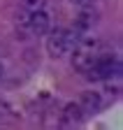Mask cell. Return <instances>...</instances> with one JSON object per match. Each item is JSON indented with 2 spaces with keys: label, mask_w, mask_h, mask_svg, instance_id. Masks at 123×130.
I'll return each instance as SVG.
<instances>
[{
  "label": "cell",
  "mask_w": 123,
  "mask_h": 130,
  "mask_svg": "<svg viewBox=\"0 0 123 130\" xmlns=\"http://www.w3.org/2000/svg\"><path fill=\"white\" fill-rule=\"evenodd\" d=\"M95 23V14H91V12H84V14H79V19H77V28L79 30H84V28H91Z\"/></svg>",
  "instance_id": "cell-7"
},
{
  "label": "cell",
  "mask_w": 123,
  "mask_h": 130,
  "mask_svg": "<svg viewBox=\"0 0 123 130\" xmlns=\"http://www.w3.org/2000/svg\"><path fill=\"white\" fill-rule=\"evenodd\" d=\"M93 56H91L86 49H79V51H74V56H72V65H74V70H79V72H88L91 70V65H93Z\"/></svg>",
  "instance_id": "cell-5"
},
{
  "label": "cell",
  "mask_w": 123,
  "mask_h": 130,
  "mask_svg": "<svg viewBox=\"0 0 123 130\" xmlns=\"http://www.w3.org/2000/svg\"><path fill=\"white\" fill-rule=\"evenodd\" d=\"M28 26H30V30H33L35 35H47L49 32V16L42 9H35L30 14V19H28Z\"/></svg>",
  "instance_id": "cell-3"
},
{
  "label": "cell",
  "mask_w": 123,
  "mask_h": 130,
  "mask_svg": "<svg viewBox=\"0 0 123 130\" xmlns=\"http://www.w3.org/2000/svg\"><path fill=\"white\" fill-rule=\"evenodd\" d=\"M3 72H5V70H3V65H0V77H3Z\"/></svg>",
  "instance_id": "cell-10"
},
{
  "label": "cell",
  "mask_w": 123,
  "mask_h": 130,
  "mask_svg": "<svg viewBox=\"0 0 123 130\" xmlns=\"http://www.w3.org/2000/svg\"><path fill=\"white\" fill-rule=\"evenodd\" d=\"M121 74V63L112 56H102V58H95L91 70L86 72V79L91 81H98V79H109V77H118Z\"/></svg>",
  "instance_id": "cell-1"
},
{
  "label": "cell",
  "mask_w": 123,
  "mask_h": 130,
  "mask_svg": "<svg viewBox=\"0 0 123 130\" xmlns=\"http://www.w3.org/2000/svg\"><path fill=\"white\" fill-rule=\"evenodd\" d=\"M100 105H102L100 93H95V91H86V93H81V102H79V107H81L84 114H93V111H98Z\"/></svg>",
  "instance_id": "cell-4"
},
{
  "label": "cell",
  "mask_w": 123,
  "mask_h": 130,
  "mask_svg": "<svg viewBox=\"0 0 123 130\" xmlns=\"http://www.w3.org/2000/svg\"><path fill=\"white\" fill-rule=\"evenodd\" d=\"M72 3H74V5H81V7H91L95 0H72Z\"/></svg>",
  "instance_id": "cell-9"
},
{
  "label": "cell",
  "mask_w": 123,
  "mask_h": 130,
  "mask_svg": "<svg viewBox=\"0 0 123 130\" xmlns=\"http://www.w3.org/2000/svg\"><path fill=\"white\" fill-rule=\"evenodd\" d=\"M23 5L28 7V9H42V5H44V0H23Z\"/></svg>",
  "instance_id": "cell-8"
},
{
  "label": "cell",
  "mask_w": 123,
  "mask_h": 130,
  "mask_svg": "<svg viewBox=\"0 0 123 130\" xmlns=\"http://www.w3.org/2000/svg\"><path fill=\"white\" fill-rule=\"evenodd\" d=\"M81 107L79 105H74V102H70V105H65V121H70V123H77V121H81Z\"/></svg>",
  "instance_id": "cell-6"
},
{
  "label": "cell",
  "mask_w": 123,
  "mask_h": 130,
  "mask_svg": "<svg viewBox=\"0 0 123 130\" xmlns=\"http://www.w3.org/2000/svg\"><path fill=\"white\" fill-rule=\"evenodd\" d=\"M72 46H74V35H72L70 30H54L51 35H49V40H47V51L54 58L65 56Z\"/></svg>",
  "instance_id": "cell-2"
}]
</instances>
